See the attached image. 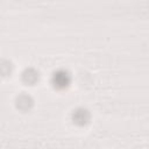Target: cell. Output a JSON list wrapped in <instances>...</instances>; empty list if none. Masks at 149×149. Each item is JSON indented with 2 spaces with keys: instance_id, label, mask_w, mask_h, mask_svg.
Listing matches in <instances>:
<instances>
[{
  "instance_id": "cell-1",
  "label": "cell",
  "mask_w": 149,
  "mask_h": 149,
  "mask_svg": "<svg viewBox=\"0 0 149 149\" xmlns=\"http://www.w3.org/2000/svg\"><path fill=\"white\" fill-rule=\"evenodd\" d=\"M70 80H71L70 74L64 70H58L52 76V85L58 90H63L68 87L70 84Z\"/></svg>"
},
{
  "instance_id": "cell-2",
  "label": "cell",
  "mask_w": 149,
  "mask_h": 149,
  "mask_svg": "<svg viewBox=\"0 0 149 149\" xmlns=\"http://www.w3.org/2000/svg\"><path fill=\"white\" fill-rule=\"evenodd\" d=\"M90 120V113L85 108H78L72 114V121L78 126H84Z\"/></svg>"
},
{
  "instance_id": "cell-3",
  "label": "cell",
  "mask_w": 149,
  "mask_h": 149,
  "mask_svg": "<svg viewBox=\"0 0 149 149\" xmlns=\"http://www.w3.org/2000/svg\"><path fill=\"white\" fill-rule=\"evenodd\" d=\"M22 80L29 85H33L38 80V72L31 68L26 69L22 73Z\"/></svg>"
},
{
  "instance_id": "cell-4",
  "label": "cell",
  "mask_w": 149,
  "mask_h": 149,
  "mask_svg": "<svg viewBox=\"0 0 149 149\" xmlns=\"http://www.w3.org/2000/svg\"><path fill=\"white\" fill-rule=\"evenodd\" d=\"M31 105H33V99L27 94H21L16 99V106L22 111H26V109L30 108Z\"/></svg>"
}]
</instances>
